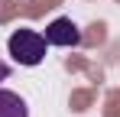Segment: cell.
I'll use <instances>...</instances> for the list:
<instances>
[{"instance_id": "6da1fadb", "label": "cell", "mask_w": 120, "mask_h": 117, "mask_svg": "<svg viewBox=\"0 0 120 117\" xmlns=\"http://www.w3.org/2000/svg\"><path fill=\"white\" fill-rule=\"evenodd\" d=\"M45 36L36 33V29H16L13 36L7 39V49H10V55L16 58L20 65H39L42 58H45Z\"/></svg>"}, {"instance_id": "7a4b0ae2", "label": "cell", "mask_w": 120, "mask_h": 117, "mask_svg": "<svg viewBox=\"0 0 120 117\" xmlns=\"http://www.w3.org/2000/svg\"><path fill=\"white\" fill-rule=\"evenodd\" d=\"M45 42H49V46H62V49L78 46L81 42V29L68 16H59V20H52V23L45 26Z\"/></svg>"}, {"instance_id": "3957f363", "label": "cell", "mask_w": 120, "mask_h": 117, "mask_svg": "<svg viewBox=\"0 0 120 117\" xmlns=\"http://www.w3.org/2000/svg\"><path fill=\"white\" fill-rule=\"evenodd\" d=\"M0 117H29L26 111V101L13 91H3L0 88Z\"/></svg>"}, {"instance_id": "277c9868", "label": "cell", "mask_w": 120, "mask_h": 117, "mask_svg": "<svg viewBox=\"0 0 120 117\" xmlns=\"http://www.w3.org/2000/svg\"><path fill=\"white\" fill-rule=\"evenodd\" d=\"M7 75H10V68H7V62H0V81H3Z\"/></svg>"}]
</instances>
